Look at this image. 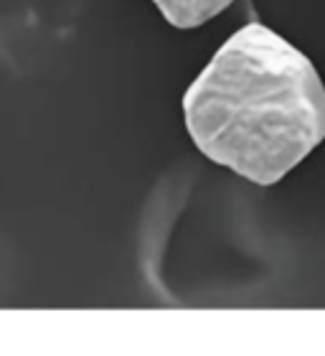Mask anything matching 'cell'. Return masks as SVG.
Segmentation results:
<instances>
[{
    "label": "cell",
    "mask_w": 325,
    "mask_h": 356,
    "mask_svg": "<svg viewBox=\"0 0 325 356\" xmlns=\"http://www.w3.org/2000/svg\"><path fill=\"white\" fill-rule=\"evenodd\" d=\"M162 18L181 31H191L224 13L234 0H153Z\"/></svg>",
    "instance_id": "obj_2"
},
{
    "label": "cell",
    "mask_w": 325,
    "mask_h": 356,
    "mask_svg": "<svg viewBox=\"0 0 325 356\" xmlns=\"http://www.w3.org/2000/svg\"><path fill=\"white\" fill-rule=\"evenodd\" d=\"M183 122L208 161L274 186L325 140V84L297 46L254 21L185 89Z\"/></svg>",
    "instance_id": "obj_1"
}]
</instances>
